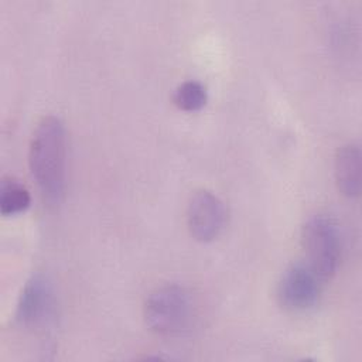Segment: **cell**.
I'll use <instances>...</instances> for the list:
<instances>
[{
  "mask_svg": "<svg viewBox=\"0 0 362 362\" xmlns=\"http://www.w3.org/2000/svg\"><path fill=\"white\" fill-rule=\"evenodd\" d=\"M66 137L57 116H44L35 126L28 148L31 174L49 202H58L65 189Z\"/></svg>",
  "mask_w": 362,
  "mask_h": 362,
  "instance_id": "obj_1",
  "label": "cell"
},
{
  "mask_svg": "<svg viewBox=\"0 0 362 362\" xmlns=\"http://www.w3.org/2000/svg\"><path fill=\"white\" fill-rule=\"evenodd\" d=\"M144 320L148 328L161 337L181 335L192 320L188 291L178 284L157 287L146 300Z\"/></svg>",
  "mask_w": 362,
  "mask_h": 362,
  "instance_id": "obj_2",
  "label": "cell"
},
{
  "mask_svg": "<svg viewBox=\"0 0 362 362\" xmlns=\"http://www.w3.org/2000/svg\"><path fill=\"white\" fill-rule=\"evenodd\" d=\"M301 243L305 253V262L327 280L338 269L341 260V235L337 223L325 214L310 216L301 232Z\"/></svg>",
  "mask_w": 362,
  "mask_h": 362,
  "instance_id": "obj_3",
  "label": "cell"
},
{
  "mask_svg": "<svg viewBox=\"0 0 362 362\" xmlns=\"http://www.w3.org/2000/svg\"><path fill=\"white\" fill-rule=\"evenodd\" d=\"M16 318L24 328L45 331L57 320V297L44 274H34L24 284L16 310Z\"/></svg>",
  "mask_w": 362,
  "mask_h": 362,
  "instance_id": "obj_4",
  "label": "cell"
},
{
  "mask_svg": "<svg viewBox=\"0 0 362 362\" xmlns=\"http://www.w3.org/2000/svg\"><path fill=\"white\" fill-rule=\"evenodd\" d=\"M322 281L307 262H296L279 279V303L291 311H305L318 303Z\"/></svg>",
  "mask_w": 362,
  "mask_h": 362,
  "instance_id": "obj_5",
  "label": "cell"
},
{
  "mask_svg": "<svg viewBox=\"0 0 362 362\" xmlns=\"http://www.w3.org/2000/svg\"><path fill=\"white\" fill-rule=\"evenodd\" d=\"M226 223L222 199L209 189L195 191L187 204V225L191 235L202 242L215 239Z\"/></svg>",
  "mask_w": 362,
  "mask_h": 362,
  "instance_id": "obj_6",
  "label": "cell"
},
{
  "mask_svg": "<svg viewBox=\"0 0 362 362\" xmlns=\"http://www.w3.org/2000/svg\"><path fill=\"white\" fill-rule=\"evenodd\" d=\"M335 180L339 191L349 197H358L361 191V150L356 144L342 146L335 156Z\"/></svg>",
  "mask_w": 362,
  "mask_h": 362,
  "instance_id": "obj_7",
  "label": "cell"
},
{
  "mask_svg": "<svg viewBox=\"0 0 362 362\" xmlns=\"http://www.w3.org/2000/svg\"><path fill=\"white\" fill-rule=\"evenodd\" d=\"M30 205L28 189L11 177H3L0 185V211L3 215H14Z\"/></svg>",
  "mask_w": 362,
  "mask_h": 362,
  "instance_id": "obj_8",
  "label": "cell"
},
{
  "mask_svg": "<svg viewBox=\"0 0 362 362\" xmlns=\"http://www.w3.org/2000/svg\"><path fill=\"white\" fill-rule=\"evenodd\" d=\"M208 99L206 88L197 79H188L180 83L174 92L175 105L187 112L199 110Z\"/></svg>",
  "mask_w": 362,
  "mask_h": 362,
  "instance_id": "obj_9",
  "label": "cell"
}]
</instances>
